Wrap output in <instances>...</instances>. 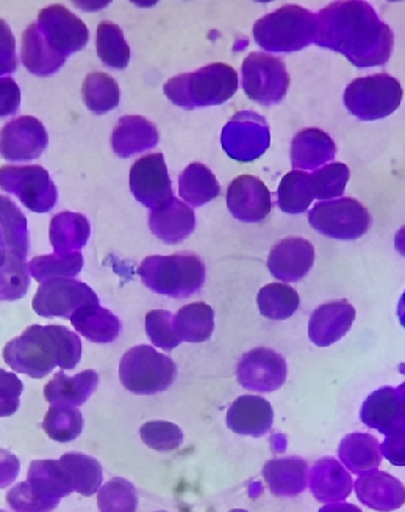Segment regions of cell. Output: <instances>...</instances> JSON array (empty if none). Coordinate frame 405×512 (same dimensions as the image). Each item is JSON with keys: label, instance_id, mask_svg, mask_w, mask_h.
<instances>
[{"label": "cell", "instance_id": "cell-18", "mask_svg": "<svg viewBox=\"0 0 405 512\" xmlns=\"http://www.w3.org/2000/svg\"><path fill=\"white\" fill-rule=\"evenodd\" d=\"M315 264V247L301 237L279 241L268 255L267 266L277 280L296 283L308 275Z\"/></svg>", "mask_w": 405, "mask_h": 512}, {"label": "cell", "instance_id": "cell-21", "mask_svg": "<svg viewBox=\"0 0 405 512\" xmlns=\"http://www.w3.org/2000/svg\"><path fill=\"white\" fill-rule=\"evenodd\" d=\"M148 226L158 240L178 244L187 240L195 231L196 215L190 206L174 197L164 206L151 209Z\"/></svg>", "mask_w": 405, "mask_h": 512}, {"label": "cell", "instance_id": "cell-24", "mask_svg": "<svg viewBox=\"0 0 405 512\" xmlns=\"http://www.w3.org/2000/svg\"><path fill=\"white\" fill-rule=\"evenodd\" d=\"M311 492L318 502L341 503L352 493L353 481L338 460L325 457L313 465L308 475Z\"/></svg>", "mask_w": 405, "mask_h": 512}, {"label": "cell", "instance_id": "cell-11", "mask_svg": "<svg viewBox=\"0 0 405 512\" xmlns=\"http://www.w3.org/2000/svg\"><path fill=\"white\" fill-rule=\"evenodd\" d=\"M271 145V130L266 119L254 111H242L225 125L221 146L227 156L237 162L259 159Z\"/></svg>", "mask_w": 405, "mask_h": 512}, {"label": "cell", "instance_id": "cell-59", "mask_svg": "<svg viewBox=\"0 0 405 512\" xmlns=\"http://www.w3.org/2000/svg\"><path fill=\"white\" fill-rule=\"evenodd\" d=\"M396 390H397L399 402H401L402 411H403V415H404V419H405V381L401 386H398V388Z\"/></svg>", "mask_w": 405, "mask_h": 512}, {"label": "cell", "instance_id": "cell-57", "mask_svg": "<svg viewBox=\"0 0 405 512\" xmlns=\"http://www.w3.org/2000/svg\"><path fill=\"white\" fill-rule=\"evenodd\" d=\"M8 256V248L7 244H5L2 230H0V266H3L5 260H7Z\"/></svg>", "mask_w": 405, "mask_h": 512}, {"label": "cell", "instance_id": "cell-55", "mask_svg": "<svg viewBox=\"0 0 405 512\" xmlns=\"http://www.w3.org/2000/svg\"><path fill=\"white\" fill-rule=\"evenodd\" d=\"M318 512H363V510L355 504L332 503L324 505Z\"/></svg>", "mask_w": 405, "mask_h": 512}, {"label": "cell", "instance_id": "cell-62", "mask_svg": "<svg viewBox=\"0 0 405 512\" xmlns=\"http://www.w3.org/2000/svg\"><path fill=\"white\" fill-rule=\"evenodd\" d=\"M158 512H167V511H158Z\"/></svg>", "mask_w": 405, "mask_h": 512}, {"label": "cell", "instance_id": "cell-41", "mask_svg": "<svg viewBox=\"0 0 405 512\" xmlns=\"http://www.w3.org/2000/svg\"><path fill=\"white\" fill-rule=\"evenodd\" d=\"M59 460L70 471L74 481V491L83 497H93L99 492L104 474L98 460L90 455L74 452L61 455Z\"/></svg>", "mask_w": 405, "mask_h": 512}, {"label": "cell", "instance_id": "cell-31", "mask_svg": "<svg viewBox=\"0 0 405 512\" xmlns=\"http://www.w3.org/2000/svg\"><path fill=\"white\" fill-rule=\"evenodd\" d=\"M70 321L76 331L91 343H112L121 334L122 323L119 318L99 303L79 307Z\"/></svg>", "mask_w": 405, "mask_h": 512}, {"label": "cell", "instance_id": "cell-10", "mask_svg": "<svg viewBox=\"0 0 405 512\" xmlns=\"http://www.w3.org/2000/svg\"><path fill=\"white\" fill-rule=\"evenodd\" d=\"M0 189L20 199L33 213H48L59 199L48 170L38 164L3 166L0 168Z\"/></svg>", "mask_w": 405, "mask_h": 512}, {"label": "cell", "instance_id": "cell-17", "mask_svg": "<svg viewBox=\"0 0 405 512\" xmlns=\"http://www.w3.org/2000/svg\"><path fill=\"white\" fill-rule=\"evenodd\" d=\"M227 207L233 218L242 223L264 221L273 207L270 190L258 176L241 175L227 189Z\"/></svg>", "mask_w": 405, "mask_h": 512}, {"label": "cell", "instance_id": "cell-53", "mask_svg": "<svg viewBox=\"0 0 405 512\" xmlns=\"http://www.w3.org/2000/svg\"><path fill=\"white\" fill-rule=\"evenodd\" d=\"M380 448L382 457L392 465L405 466V430L386 436Z\"/></svg>", "mask_w": 405, "mask_h": 512}, {"label": "cell", "instance_id": "cell-44", "mask_svg": "<svg viewBox=\"0 0 405 512\" xmlns=\"http://www.w3.org/2000/svg\"><path fill=\"white\" fill-rule=\"evenodd\" d=\"M30 287V264L26 259L8 253L4 265L0 266V300H20L25 297Z\"/></svg>", "mask_w": 405, "mask_h": 512}, {"label": "cell", "instance_id": "cell-19", "mask_svg": "<svg viewBox=\"0 0 405 512\" xmlns=\"http://www.w3.org/2000/svg\"><path fill=\"white\" fill-rule=\"evenodd\" d=\"M357 312L346 299L318 306L308 322V337L318 347H328L344 338Z\"/></svg>", "mask_w": 405, "mask_h": 512}, {"label": "cell", "instance_id": "cell-6", "mask_svg": "<svg viewBox=\"0 0 405 512\" xmlns=\"http://www.w3.org/2000/svg\"><path fill=\"white\" fill-rule=\"evenodd\" d=\"M176 375L175 362L150 345L131 347L119 364L121 383L135 395H154L168 390Z\"/></svg>", "mask_w": 405, "mask_h": 512}, {"label": "cell", "instance_id": "cell-54", "mask_svg": "<svg viewBox=\"0 0 405 512\" xmlns=\"http://www.w3.org/2000/svg\"><path fill=\"white\" fill-rule=\"evenodd\" d=\"M21 463L15 454L0 448V489L13 485L19 476Z\"/></svg>", "mask_w": 405, "mask_h": 512}, {"label": "cell", "instance_id": "cell-52", "mask_svg": "<svg viewBox=\"0 0 405 512\" xmlns=\"http://www.w3.org/2000/svg\"><path fill=\"white\" fill-rule=\"evenodd\" d=\"M21 90L13 78H0V118L16 115L20 110Z\"/></svg>", "mask_w": 405, "mask_h": 512}, {"label": "cell", "instance_id": "cell-20", "mask_svg": "<svg viewBox=\"0 0 405 512\" xmlns=\"http://www.w3.org/2000/svg\"><path fill=\"white\" fill-rule=\"evenodd\" d=\"M355 489L359 502L375 511H395L405 503L403 483L385 471L375 470L359 475Z\"/></svg>", "mask_w": 405, "mask_h": 512}, {"label": "cell", "instance_id": "cell-12", "mask_svg": "<svg viewBox=\"0 0 405 512\" xmlns=\"http://www.w3.org/2000/svg\"><path fill=\"white\" fill-rule=\"evenodd\" d=\"M95 303H99L98 295L87 283L74 278H55L41 284L32 307L39 316L70 320L79 307Z\"/></svg>", "mask_w": 405, "mask_h": 512}, {"label": "cell", "instance_id": "cell-15", "mask_svg": "<svg viewBox=\"0 0 405 512\" xmlns=\"http://www.w3.org/2000/svg\"><path fill=\"white\" fill-rule=\"evenodd\" d=\"M37 25L50 47L66 59L89 42L87 25L64 5L55 4L42 9Z\"/></svg>", "mask_w": 405, "mask_h": 512}, {"label": "cell", "instance_id": "cell-49", "mask_svg": "<svg viewBox=\"0 0 405 512\" xmlns=\"http://www.w3.org/2000/svg\"><path fill=\"white\" fill-rule=\"evenodd\" d=\"M5 500L14 512H53L60 505V502L39 496L28 482L17 483L9 489Z\"/></svg>", "mask_w": 405, "mask_h": 512}, {"label": "cell", "instance_id": "cell-9", "mask_svg": "<svg viewBox=\"0 0 405 512\" xmlns=\"http://www.w3.org/2000/svg\"><path fill=\"white\" fill-rule=\"evenodd\" d=\"M290 85V77L282 59L254 51L242 65V87L250 100L264 106L281 102Z\"/></svg>", "mask_w": 405, "mask_h": 512}, {"label": "cell", "instance_id": "cell-7", "mask_svg": "<svg viewBox=\"0 0 405 512\" xmlns=\"http://www.w3.org/2000/svg\"><path fill=\"white\" fill-rule=\"evenodd\" d=\"M402 99L401 83L387 73L357 78L349 84L344 94L347 110L364 122L391 116L401 106Z\"/></svg>", "mask_w": 405, "mask_h": 512}, {"label": "cell", "instance_id": "cell-13", "mask_svg": "<svg viewBox=\"0 0 405 512\" xmlns=\"http://www.w3.org/2000/svg\"><path fill=\"white\" fill-rule=\"evenodd\" d=\"M49 136L38 118L21 116L0 130V156L8 162H30L47 150Z\"/></svg>", "mask_w": 405, "mask_h": 512}, {"label": "cell", "instance_id": "cell-22", "mask_svg": "<svg viewBox=\"0 0 405 512\" xmlns=\"http://www.w3.org/2000/svg\"><path fill=\"white\" fill-rule=\"evenodd\" d=\"M275 413L266 398L254 395L238 397L227 412V426L235 434L261 437L271 431Z\"/></svg>", "mask_w": 405, "mask_h": 512}, {"label": "cell", "instance_id": "cell-38", "mask_svg": "<svg viewBox=\"0 0 405 512\" xmlns=\"http://www.w3.org/2000/svg\"><path fill=\"white\" fill-rule=\"evenodd\" d=\"M84 104L96 115L114 110L121 101V90L116 79L104 72L90 73L82 87Z\"/></svg>", "mask_w": 405, "mask_h": 512}, {"label": "cell", "instance_id": "cell-4", "mask_svg": "<svg viewBox=\"0 0 405 512\" xmlns=\"http://www.w3.org/2000/svg\"><path fill=\"white\" fill-rule=\"evenodd\" d=\"M139 275L152 292L180 300L203 288L205 265L201 256L192 252L152 255L142 261Z\"/></svg>", "mask_w": 405, "mask_h": 512}, {"label": "cell", "instance_id": "cell-27", "mask_svg": "<svg viewBox=\"0 0 405 512\" xmlns=\"http://www.w3.org/2000/svg\"><path fill=\"white\" fill-rule=\"evenodd\" d=\"M159 134L152 122L141 116H124L113 129L112 149L118 157L129 158L156 147Z\"/></svg>", "mask_w": 405, "mask_h": 512}, {"label": "cell", "instance_id": "cell-43", "mask_svg": "<svg viewBox=\"0 0 405 512\" xmlns=\"http://www.w3.org/2000/svg\"><path fill=\"white\" fill-rule=\"evenodd\" d=\"M84 259L81 252L60 256L57 254L41 255L30 263L31 276L39 283L55 278H74L81 273Z\"/></svg>", "mask_w": 405, "mask_h": 512}, {"label": "cell", "instance_id": "cell-32", "mask_svg": "<svg viewBox=\"0 0 405 512\" xmlns=\"http://www.w3.org/2000/svg\"><path fill=\"white\" fill-rule=\"evenodd\" d=\"M91 233L89 220L81 213L62 212L51 219L49 240L57 255L79 252L88 243Z\"/></svg>", "mask_w": 405, "mask_h": 512}, {"label": "cell", "instance_id": "cell-51", "mask_svg": "<svg viewBox=\"0 0 405 512\" xmlns=\"http://www.w3.org/2000/svg\"><path fill=\"white\" fill-rule=\"evenodd\" d=\"M16 68V39L7 22L0 19V78L11 75Z\"/></svg>", "mask_w": 405, "mask_h": 512}, {"label": "cell", "instance_id": "cell-46", "mask_svg": "<svg viewBox=\"0 0 405 512\" xmlns=\"http://www.w3.org/2000/svg\"><path fill=\"white\" fill-rule=\"evenodd\" d=\"M139 497L133 483L116 477L105 483L98 492L100 512H136Z\"/></svg>", "mask_w": 405, "mask_h": 512}, {"label": "cell", "instance_id": "cell-1", "mask_svg": "<svg viewBox=\"0 0 405 512\" xmlns=\"http://www.w3.org/2000/svg\"><path fill=\"white\" fill-rule=\"evenodd\" d=\"M313 43L336 51L357 67L389 62L395 34L372 7L362 0L335 2L316 14Z\"/></svg>", "mask_w": 405, "mask_h": 512}, {"label": "cell", "instance_id": "cell-61", "mask_svg": "<svg viewBox=\"0 0 405 512\" xmlns=\"http://www.w3.org/2000/svg\"><path fill=\"white\" fill-rule=\"evenodd\" d=\"M0 512H8V511H5V510L0 509Z\"/></svg>", "mask_w": 405, "mask_h": 512}, {"label": "cell", "instance_id": "cell-35", "mask_svg": "<svg viewBox=\"0 0 405 512\" xmlns=\"http://www.w3.org/2000/svg\"><path fill=\"white\" fill-rule=\"evenodd\" d=\"M0 230H2L8 253L27 259L30 252V232L27 218L13 199L0 195Z\"/></svg>", "mask_w": 405, "mask_h": 512}, {"label": "cell", "instance_id": "cell-39", "mask_svg": "<svg viewBox=\"0 0 405 512\" xmlns=\"http://www.w3.org/2000/svg\"><path fill=\"white\" fill-rule=\"evenodd\" d=\"M84 419L78 407L55 403L43 420V430L51 440L67 443L77 440L83 431Z\"/></svg>", "mask_w": 405, "mask_h": 512}, {"label": "cell", "instance_id": "cell-37", "mask_svg": "<svg viewBox=\"0 0 405 512\" xmlns=\"http://www.w3.org/2000/svg\"><path fill=\"white\" fill-rule=\"evenodd\" d=\"M260 314L272 321L292 317L300 307V297L293 287L284 283H270L258 294Z\"/></svg>", "mask_w": 405, "mask_h": 512}, {"label": "cell", "instance_id": "cell-5", "mask_svg": "<svg viewBox=\"0 0 405 512\" xmlns=\"http://www.w3.org/2000/svg\"><path fill=\"white\" fill-rule=\"evenodd\" d=\"M254 39L270 53H294L313 43L316 14L299 5H285L255 22Z\"/></svg>", "mask_w": 405, "mask_h": 512}, {"label": "cell", "instance_id": "cell-47", "mask_svg": "<svg viewBox=\"0 0 405 512\" xmlns=\"http://www.w3.org/2000/svg\"><path fill=\"white\" fill-rule=\"evenodd\" d=\"M140 435L148 448L168 453L178 449L184 442V432L174 423L154 420L141 426Z\"/></svg>", "mask_w": 405, "mask_h": 512}, {"label": "cell", "instance_id": "cell-36", "mask_svg": "<svg viewBox=\"0 0 405 512\" xmlns=\"http://www.w3.org/2000/svg\"><path fill=\"white\" fill-rule=\"evenodd\" d=\"M176 334L186 343H204L214 332V310L205 303L181 307L174 318Z\"/></svg>", "mask_w": 405, "mask_h": 512}, {"label": "cell", "instance_id": "cell-14", "mask_svg": "<svg viewBox=\"0 0 405 512\" xmlns=\"http://www.w3.org/2000/svg\"><path fill=\"white\" fill-rule=\"evenodd\" d=\"M130 190L146 208L156 209L174 198L167 164L162 153L138 159L130 170Z\"/></svg>", "mask_w": 405, "mask_h": 512}, {"label": "cell", "instance_id": "cell-26", "mask_svg": "<svg viewBox=\"0 0 405 512\" xmlns=\"http://www.w3.org/2000/svg\"><path fill=\"white\" fill-rule=\"evenodd\" d=\"M336 145L329 134L318 128H306L292 141V164L295 170H317L334 161Z\"/></svg>", "mask_w": 405, "mask_h": 512}, {"label": "cell", "instance_id": "cell-56", "mask_svg": "<svg viewBox=\"0 0 405 512\" xmlns=\"http://www.w3.org/2000/svg\"><path fill=\"white\" fill-rule=\"evenodd\" d=\"M395 247L397 252L405 258V225L396 233Z\"/></svg>", "mask_w": 405, "mask_h": 512}, {"label": "cell", "instance_id": "cell-50", "mask_svg": "<svg viewBox=\"0 0 405 512\" xmlns=\"http://www.w3.org/2000/svg\"><path fill=\"white\" fill-rule=\"evenodd\" d=\"M24 384L14 373L0 368V418L14 415L20 408Z\"/></svg>", "mask_w": 405, "mask_h": 512}, {"label": "cell", "instance_id": "cell-2", "mask_svg": "<svg viewBox=\"0 0 405 512\" xmlns=\"http://www.w3.org/2000/svg\"><path fill=\"white\" fill-rule=\"evenodd\" d=\"M3 357L16 373L43 379L56 367L76 368L82 358V340L64 326L34 324L5 345Z\"/></svg>", "mask_w": 405, "mask_h": 512}, {"label": "cell", "instance_id": "cell-58", "mask_svg": "<svg viewBox=\"0 0 405 512\" xmlns=\"http://www.w3.org/2000/svg\"><path fill=\"white\" fill-rule=\"evenodd\" d=\"M397 314H398L399 322H401L402 326L405 329V292L402 295L401 300H399Z\"/></svg>", "mask_w": 405, "mask_h": 512}, {"label": "cell", "instance_id": "cell-60", "mask_svg": "<svg viewBox=\"0 0 405 512\" xmlns=\"http://www.w3.org/2000/svg\"><path fill=\"white\" fill-rule=\"evenodd\" d=\"M230 512H248V511L247 510H243V509H233Z\"/></svg>", "mask_w": 405, "mask_h": 512}, {"label": "cell", "instance_id": "cell-34", "mask_svg": "<svg viewBox=\"0 0 405 512\" xmlns=\"http://www.w3.org/2000/svg\"><path fill=\"white\" fill-rule=\"evenodd\" d=\"M218 180L202 163H191L179 176L180 197L190 206L199 208L219 197Z\"/></svg>", "mask_w": 405, "mask_h": 512}, {"label": "cell", "instance_id": "cell-23", "mask_svg": "<svg viewBox=\"0 0 405 512\" xmlns=\"http://www.w3.org/2000/svg\"><path fill=\"white\" fill-rule=\"evenodd\" d=\"M362 423L380 434L390 436L405 430V420L397 390L384 386L364 401L361 409Z\"/></svg>", "mask_w": 405, "mask_h": 512}, {"label": "cell", "instance_id": "cell-25", "mask_svg": "<svg viewBox=\"0 0 405 512\" xmlns=\"http://www.w3.org/2000/svg\"><path fill=\"white\" fill-rule=\"evenodd\" d=\"M262 475L273 496L294 498L300 496L307 488L310 468L305 459L290 455L268 460Z\"/></svg>", "mask_w": 405, "mask_h": 512}, {"label": "cell", "instance_id": "cell-29", "mask_svg": "<svg viewBox=\"0 0 405 512\" xmlns=\"http://www.w3.org/2000/svg\"><path fill=\"white\" fill-rule=\"evenodd\" d=\"M99 385V374L93 369H87L73 377H68L64 371L56 373L54 378L44 386V398L50 405L62 403L79 407L87 402Z\"/></svg>", "mask_w": 405, "mask_h": 512}, {"label": "cell", "instance_id": "cell-48", "mask_svg": "<svg viewBox=\"0 0 405 512\" xmlns=\"http://www.w3.org/2000/svg\"><path fill=\"white\" fill-rule=\"evenodd\" d=\"M174 318L167 310H152L146 315L147 337L154 346L167 352L173 351L182 343L175 331Z\"/></svg>", "mask_w": 405, "mask_h": 512}, {"label": "cell", "instance_id": "cell-28", "mask_svg": "<svg viewBox=\"0 0 405 512\" xmlns=\"http://www.w3.org/2000/svg\"><path fill=\"white\" fill-rule=\"evenodd\" d=\"M21 61L32 75L49 77L59 72L66 58L50 47L41 28L34 22L22 34Z\"/></svg>", "mask_w": 405, "mask_h": 512}, {"label": "cell", "instance_id": "cell-3", "mask_svg": "<svg viewBox=\"0 0 405 512\" xmlns=\"http://www.w3.org/2000/svg\"><path fill=\"white\" fill-rule=\"evenodd\" d=\"M238 90V75L230 65L214 62L191 73L170 78L164 93L174 105L193 110L230 100Z\"/></svg>", "mask_w": 405, "mask_h": 512}, {"label": "cell", "instance_id": "cell-45", "mask_svg": "<svg viewBox=\"0 0 405 512\" xmlns=\"http://www.w3.org/2000/svg\"><path fill=\"white\" fill-rule=\"evenodd\" d=\"M313 196L318 201H330L344 195L350 180V169L344 163H329L310 174Z\"/></svg>", "mask_w": 405, "mask_h": 512}, {"label": "cell", "instance_id": "cell-8", "mask_svg": "<svg viewBox=\"0 0 405 512\" xmlns=\"http://www.w3.org/2000/svg\"><path fill=\"white\" fill-rule=\"evenodd\" d=\"M308 223L325 237L355 241L368 233L373 218L358 199L340 197L317 203L308 213Z\"/></svg>", "mask_w": 405, "mask_h": 512}, {"label": "cell", "instance_id": "cell-33", "mask_svg": "<svg viewBox=\"0 0 405 512\" xmlns=\"http://www.w3.org/2000/svg\"><path fill=\"white\" fill-rule=\"evenodd\" d=\"M339 458L353 474L362 475L379 469L382 453L378 438L369 434H351L342 438Z\"/></svg>", "mask_w": 405, "mask_h": 512}, {"label": "cell", "instance_id": "cell-30", "mask_svg": "<svg viewBox=\"0 0 405 512\" xmlns=\"http://www.w3.org/2000/svg\"><path fill=\"white\" fill-rule=\"evenodd\" d=\"M27 482L39 496L55 502L71 496L74 491L70 471L60 460H33L28 468Z\"/></svg>", "mask_w": 405, "mask_h": 512}, {"label": "cell", "instance_id": "cell-16", "mask_svg": "<svg viewBox=\"0 0 405 512\" xmlns=\"http://www.w3.org/2000/svg\"><path fill=\"white\" fill-rule=\"evenodd\" d=\"M288 367L285 358L266 347L244 354L238 362V383L245 390L273 392L282 388L287 380Z\"/></svg>", "mask_w": 405, "mask_h": 512}, {"label": "cell", "instance_id": "cell-42", "mask_svg": "<svg viewBox=\"0 0 405 512\" xmlns=\"http://www.w3.org/2000/svg\"><path fill=\"white\" fill-rule=\"evenodd\" d=\"M96 49L107 67L124 70L129 65L130 48L122 28L111 21H102L96 32Z\"/></svg>", "mask_w": 405, "mask_h": 512}, {"label": "cell", "instance_id": "cell-40", "mask_svg": "<svg viewBox=\"0 0 405 512\" xmlns=\"http://www.w3.org/2000/svg\"><path fill=\"white\" fill-rule=\"evenodd\" d=\"M278 207L284 213L300 214L310 208L313 199L310 174L293 170L284 176L277 191Z\"/></svg>", "mask_w": 405, "mask_h": 512}]
</instances>
